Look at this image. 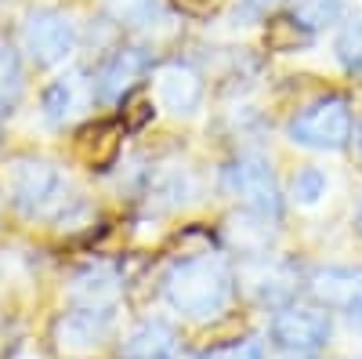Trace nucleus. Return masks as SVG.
Instances as JSON below:
<instances>
[{
    "label": "nucleus",
    "mask_w": 362,
    "mask_h": 359,
    "mask_svg": "<svg viewBox=\"0 0 362 359\" xmlns=\"http://www.w3.org/2000/svg\"><path fill=\"white\" fill-rule=\"evenodd\" d=\"M11 200L29 218H66L73 193L66 174L47 160H18L11 171Z\"/></svg>",
    "instance_id": "f03ea898"
},
{
    "label": "nucleus",
    "mask_w": 362,
    "mask_h": 359,
    "mask_svg": "<svg viewBox=\"0 0 362 359\" xmlns=\"http://www.w3.org/2000/svg\"><path fill=\"white\" fill-rule=\"evenodd\" d=\"M156 98L170 113H192L199 106V98H203V80L185 62H167L156 73Z\"/></svg>",
    "instance_id": "1a4fd4ad"
},
{
    "label": "nucleus",
    "mask_w": 362,
    "mask_h": 359,
    "mask_svg": "<svg viewBox=\"0 0 362 359\" xmlns=\"http://www.w3.org/2000/svg\"><path fill=\"white\" fill-rule=\"evenodd\" d=\"M119 138H124V127L119 124H95L87 127L83 138H80V153L90 167L105 171L116 156H119Z\"/></svg>",
    "instance_id": "f8f14e48"
},
{
    "label": "nucleus",
    "mask_w": 362,
    "mask_h": 359,
    "mask_svg": "<svg viewBox=\"0 0 362 359\" xmlns=\"http://www.w3.org/2000/svg\"><path fill=\"white\" fill-rule=\"evenodd\" d=\"M239 334H243V319H225V323H218L214 331H206L203 334V341L210 345V348H221L225 341H239Z\"/></svg>",
    "instance_id": "b1692460"
},
{
    "label": "nucleus",
    "mask_w": 362,
    "mask_h": 359,
    "mask_svg": "<svg viewBox=\"0 0 362 359\" xmlns=\"http://www.w3.org/2000/svg\"><path fill=\"white\" fill-rule=\"evenodd\" d=\"M225 189L254 211L257 218H276L279 215V186L272 174L268 160L261 156H239L228 171H225Z\"/></svg>",
    "instance_id": "20e7f679"
},
{
    "label": "nucleus",
    "mask_w": 362,
    "mask_h": 359,
    "mask_svg": "<svg viewBox=\"0 0 362 359\" xmlns=\"http://www.w3.org/2000/svg\"><path fill=\"white\" fill-rule=\"evenodd\" d=\"M272 338L290 352H312L329 338V319L319 309L290 305V309L276 312V319H272Z\"/></svg>",
    "instance_id": "423d86ee"
},
{
    "label": "nucleus",
    "mask_w": 362,
    "mask_h": 359,
    "mask_svg": "<svg viewBox=\"0 0 362 359\" xmlns=\"http://www.w3.org/2000/svg\"><path fill=\"white\" fill-rule=\"evenodd\" d=\"M22 95V62L11 44L0 40V109L11 106Z\"/></svg>",
    "instance_id": "dca6fc26"
},
{
    "label": "nucleus",
    "mask_w": 362,
    "mask_h": 359,
    "mask_svg": "<svg viewBox=\"0 0 362 359\" xmlns=\"http://www.w3.org/2000/svg\"><path fill=\"white\" fill-rule=\"evenodd\" d=\"M174 11L189 15V18H210L225 8V0H170Z\"/></svg>",
    "instance_id": "5701e85b"
},
{
    "label": "nucleus",
    "mask_w": 362,
    "mask_h": 359,
    "mask_svg": "<svg viewBox=\"0 0 362 359\" xmlns=\"http://www.w3.org/2000/svg\"><path fill=\"white\" fill-rule=\"evenodd\" d=\"M105 8L116 15V18H127V22H138L145 18L148 11L156 8V0H105Z\"/></svg>",
    "instance_id": "412c9836"
},
{
    "label": "nucleus",
    "mask_w": 362,
    "mask_h": 359,
    "mask_svg": "<svg viewBox=\"0 0 362 359\" xmlns=\"http://www.w3.org/2000/svg\"><path fill=\"white\" fill-rule=\"evenodd\" d=\"M76 22L66 11H54V8H40L25 18L22 25V40L25 51L33 55V62L40 66H58L66 62V55L76 47Z\"/></svg>",
    "instance_id": "39448f33"
},
{
    "label": "nucleus",
    "mask_w": 362,
    "mask_h": 359,
    "mask_svg": "<svg viewBox=\"0 0 362 359\" xmlns=\"http://www.w3.org/2000/svg\"><path fill=\"white\" fill-rule=\"evenodd\" d=\"M290 193H293L297 203H308V207L319 203V196L326 193V178H322V171H319V167H300V171L293 174Z\"/></svg>",
    "instance_id": "aec40b11"
},
{
    "label": "nucleus",
    "mask_w": 362,
    "mask_h": 359,
    "mask_svg": "<svg viewBox=\"0 0 362 359\" xmlns=\"http://www.w3.org/2000/svg\"><path fill=\"white\" fill-rule=\"evenodd\" d=\"M196 359H261V345L257 341H235V345H225L214 352H203Z\"/></svg>",
    "instance_id": "4be33fe9"
},
{
    "label": "nucleus",
    "mask_w": 362,
    "mask_h": 359,
    "mask_svg": "<svg viewBox=\"0 0 362 359\" xmlns=\"http://www.w3.org/2000/svg\"><path fill=\"white\" fill-rule=\"evenodd\" d=\"M264 4H276V0H247V8L254 11V8H264Z\"/></svg>",
    "instance_id": "bb28decb"
},
{
    "label": "nucleus",
    "mask_w": 362,
    "mask_h": 359,
    "mask_svg": "<svg viewBox=\"0 0 362 359\" xmlns=\"http://www.w3.org/2000/svg\"><path fill=\"white\" fill-rule=\"evenodd\" d=\"M337 58L344 62V69H355V73L362 69V11L344 22L337 37Z\"/></svg>",
    "instance_id": "a211bd4d"
},
{
    "label": "nucleus",
    "mask_w": 362,
    "mask_h": 359,
    "mask_svg": "<svg viewBox=\"0 0 362 359\" xmlns=\"http://www.w3.org/2000/svg\"><path fill=\"white\" fill-rule=\"evenodd\" d=\"M348 316H351V323H355L358 331H362V297H358V302H355V305L348 309Z\"/></svg>",
    "instance_id": "393cba45"
},
{
    "label": "nucleus",
    "mask_w": 362,
    "mask_h": 359,
    "mask_svg": "<svg viewBox=\"0 0 362 359\" xmlns=\"http://www.w3.org/2000/svg\"><path fill=\"white\" fill-rule=\"evenodd\" d=\"M312 44V33L300 22H293L290 15H276L264 22V47L276 51V55H286V51H300Z\"/></svg>",
    "instance_id": "ddd939ff"
},
{
    "label": "nucleus",
    "mask_w": 362,
    "mask_h": 359,
    "mask_svg": "<svg viewBox=\"0 0 362 359\" xmlns=\"http://www.w3.org/2000/svg\"><path fill=\"white\" fill-rule=\"evenodd\" d=\"M76 294L83 297V309H102L109 297L116 294V280L109 273H95V268H87V273L76 276Z\"/></svg>",
    "instance_id": "f3484780"
},
{
    "label": "nucleus",
    "mask_w": 362,
    "mask_h": 359,
    "mask_svg": "<svg viewBox=\"0 0 362 359\" xmlns=\"http://www.w3.org/2000/svg\"><path fill=\"white\" fill-rule=\"evenodd\" d=\"M145 55L138 51V47H119L116 55H109L105 58V66L98 69V76H95V91L102 95V98H127L131 91H134V84H138V76L145 73Z\"/></svg>",
    "instance_id": "9d476101"
},
{
    "label": "nucleus",
    "mask_w": 362,
    "mask_h": 359,
    "mask_svg": "<svg viewBox=\"0 0 362 359\" xmlns=\"http://www.w3.org/2000/svg\"><path fill=\"white\" fill-rule=\"evenodd\" d=\"M167 302L185 316H218L232 297V273L214 254L181 258L167 273Z\"/></svg>",
    "instance_id": "f257e3e1"
},
{
    "label": "nucleus",
    "mask_w": 362,
    "mask_h": 359,
    "mask_svg": "<svg viewBox=\"0 0 362 359\" xmlns=\"http://www.w3.org/2000/svg\"><path fill=\"white\" fill-rule=\"evenodd\" d=\"M170 352H174V331L163 323H145L141 331L131 334V345H127L131 359H163Z\"/></svg>",
    "instance_id": "4468645a"
},
{
    "label": "nucleus",
    "mask_w": 362,
    "mask_h": 359,
    "mask_svg": "<svg viewBox=\"0 0 362 359\" xmlns=\"http://www.w3.org/2000/svg\"><path fill=\"white\" fill-rule=\"evenodd\" d=\"M90 98H95V84L83 73H62L44 87V113L51 124H69L90 106Z\"/></svg>",
    "instance_id": "0eeeda50"
},
{
    "label": "nucleus",
    "mask_w": 362,
    "mask_h": 359,
    "mask_svg": "<svg viewBox=\"0 0 362 359\" xmlns=\"http://www.w3.org/2000/svg\"><path fill=\"white\" fill-rule=\"evenodd\" d=\"M290 138L305 149H341L351 138V106L341 95H322L297 109L290 120Z\"/></svg>",
    "instance_id": "7ed1b4c3"
},
{
    "label": "nucleus",
    "mask_w": 362,
    "mask_h": 359,
    "mask_svg": "<svg viewBox=\"0 0 362 359\" xmlns=\"http://www.w3.org/2000/svg\"><path fill=\"white\" fill-rule=\"evenodd\" d=\"M355 149H358V156H362V120L355 124Z\"/></svg>",
    "instance_id": "a878e982"
},
{
    "label": "nucleus",
    "mask_w": 362,
    "mask_h": 359,
    "mask_svg": "<svg viewBox=\"0 0 362 359\" xmlns=\"http://www.w3.org/2000/svg\"><path fill=\"white\" fill-rule=\"evenodd\" d=\"M153 95L141 91V87H134V91L124 98V109H119V124H124L127 131H141L148 120H153Z\"/></svg>",
    "instance_id": "6ab92c4d"
},
{
    "label": "nucleus",
    "mask_w": 362,
    "mask_h": 359,
    "mask_svg": "<svg viewBox=\"0 0 362 359\" xmlns=\"http://www.w3.org/2000/svg\"><path fill=\"white\" fill-rule=\"evenodd\" d=\"M341 11H344L341 0H290V18L300 22L308 33H315V29H322L329 22H337Z\"/></svg>",
    "instance_id": "2eb2a0df"
},
{
    "label": "nucleus",
    "mask_w": 362,
    "mask_h": 359,
    "mask_svg": "<svg viewBox=\"0 0 362 359\" xmlns=\"http://www.w3.org/2000/svg\"><path fill=\"white\" fill-rule=\"evenodd\" d=\"M358 225H362V203H358Z\"/></svg>",
    "instance_id": "cd10ccee"
},
{
    "label": "nucleus",
    "mask_w": 362,
    "mask_h": 359,
    "mask_svg": "<svg viewBox=\"0 0 362 359\" xmlns=\"http://www.w3.org/2000/svg\"><path fill=\"white\" fill-rule=\"evenodd\" d=\"M312 294L326 305L351 309L362 297V273H355V268H322L312 276Z\"/></svg>",
    "instance_id": "9b49d317"
},
{
    "label": "nucleus",
    "mask_w": 362,
    "mask_h": 359,
    "mask_svg": "<svg viewBox=\"0 0 362 359\" xmlns=\"http://www.w3.org/2000/svg\"><path fill=\"white\" fill-rule=\"evenodd\" d=\"M105 331H109V319L102 309H76L58 323V345H62L66 355H90L98 352Z\"/></svg>",
    "instance_id": "6e6552de"
}]
</instances>
